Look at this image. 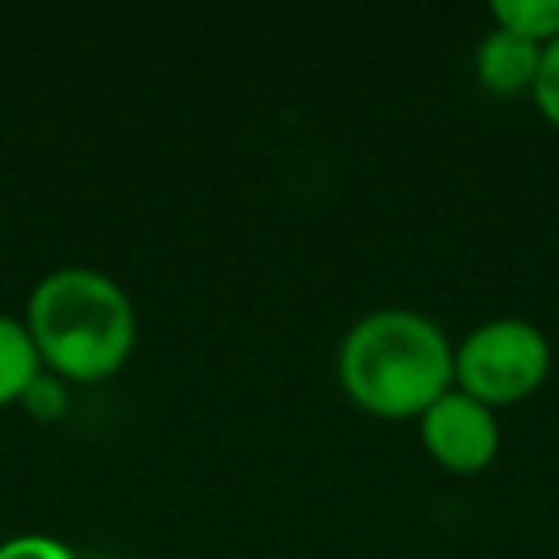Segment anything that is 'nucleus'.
<instances>
[{
	"label": "nucleus",
	"instance_id": "1",
	"mask_svg": "<svg viewBox=\"0 0 559 559\" xmlns=\"http://www.w3.org/2000/svg\"><path fill=\"white\" fill-rule=\"evenodd\" d=\"M449 334L411 307H380L353 322L337 349V380L376 418H421L456 388Z\"/></svg>",
	"mask_w": 559,
	"mask_h": 559
},
{
	"label": "nucleus",
	"instance_id": "2",
	"mask_svg": "<svg viewBox=\"0 0 559 559\" xmlns=\"http://www.w3.org/2000/svg\"><path fill=\"white\" fill-rule=\"evenodd\" d=\"M24 326L43 365L73 383L116 376L139 342V314L127 288L88 264L47 272L27 299Z\"/></svg>",
	"mask_w": 559,
	"mask_h": 559
},
{
	"label": "nucleus",
	"instance_id": "3",
	"mask_svg": "<svg viewBox=\"0 0 559 559\" xmlns=\"http://www.w3.org/2000/svg\"><path fill=\"white\" fill-rule=\"evenodd\" d=\"M551 372V345L525 319H490L475 326L452 357V376L464 395L483 406H513L528 399Z\"/></svg>",
	"mask_w": 559,
	"mask_h": 559
},
{
	"label": "nucleus",
	"instance_id": "4",
	"mask_svg": "<svg viewBox=\"0 0 559 559\" xmlns=\"http://www.w3.org/2000/svg\"><path fill=\"white\" fill-rule=\"evenodd\" d=\"M421 449L456 475H475L483 467L495 464L498 444V418L490 406H483L479 399L464 395L460 388L444 391L433 406L418 418Z\"/></svg>",
	"mask_w": 559,
	"mask_h": 559
},
{
	"label": "nucleus",
	"instance_id": "5",
	"mask_svg": "<svg viewBox=\"0 0 559 559\" xmlns=\"http://www.w3.org/2000/svg\"><path fill=\"white\" fill-rule=\"evenodd\" d=\"M540 50L521 35L495 27L475 47V78L490 96H521L533 93L536 70H540Z\"/></svg>",
	"mask_w": 559,
	"mask_h": 559
},
{
	"label": "nucleus",
	"instance_id": "6",
	"mask_svg": "<svg viewBox=\"0 0 559 559\" xmlns=\"http://www.w3.org/2000/svg\"><path fill=\"white\" fill-rule=\"evenodd\" d=\"M39 368L43 360L27 326L20 319L0 314V406L32 395V388L39 383Z\"/></svg>",
	"mask_w": 559,
	"mask_h": 559
},
{
	"label": "nucleus",
	"instance_id": "7",
	"mask_svg": "<svg viewBox=\"0 0 559 559\" xmlns=\"http://www.w3.org/2000/svg\"><path fill=\"white\" fill-rule=\"evenodd\" d=\"M490 16H495V27H506L536 47L559 39V0H495Z\"/></svg>",
	"mask_w": 559,
	"mask_h": 559
},
{
	"label": "nucleus",
	"instance_id": "8",
	"mask_svg": "<svg viewBox=\"0 0 559 559\" xmlns=\"http://www.w3.org/2000/svg\"><path fill=\"white\" fill-rule=\"evenodd\" d=\"M533 100H536V108H540V116L559 131V39H551L548 47L540 50V70H536V81H533Z\"/></svg>",
	"mask_w": 559,
	"mask_h": 559
},
{
	"label": "nucleus",
	"instance_id": "9",
	"mask_svg": "<svg viewBox=\"0 0 559 559\" xmlns=\"http://www.w3.org/2000/svg\"><path fill=\"white\" fill-rule=\"evenodd\" d=\"M0 559H78L70 544L43 533H24L0 544Z\"/></svg>",
	"mask_w": 559,
	"mask_h": 559
}]
</instances>
